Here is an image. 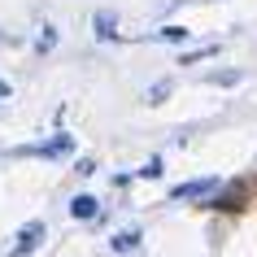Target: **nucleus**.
<instances>
[{"mask_svg": "<svg viewBox=\"0 0 257 257\" xmlns=\"http://www.w3.org/2000/svg\"><path fill=\"white\" fill-rule=\"evenodd\" d=\"M136 244H140V231H122V235H113V248H118V253L136 248Z\"/></svg>", "mask_w": 257, "mask_h": 257, "instance_id": "5", "label": "nucleus"}, {"mask_svg": "<svg viewBox=\"0 0 257 257\" xmlns=\"http://www.w3.org/2000/svg\"><path fill=\"white\" fill-rule=\"evenodd\" d=\"M96 35H100V40L113 35V18H109V14H96Z\"/></svg>", "mask_w": 257, "mask_h": 257, "instance_id": "6", "label": "nucleus"}, {"mask_svg": "<svg viewBox=\"0 0 257 257\" xmlns=\"http://www.w3.org/2000/svg\"><path fill=\"white\" fill-rule=\"evenodd\" d=\"M166 92H170V83H157V87H153V96H149V100H153V105H157V100H166Z\"/></svg>", "mask_w": 257, "mask_h": 257, "instance_id": "11", "label": "nucleus"}, {"mask_svg": "<svg viewBox=\"0 0 257 257\" xmlns=\"http://www.w3.org/2000/svg\"><path fill=\"white\" fill-rule=\"evenodd\" d=\"M66 149H70V136H57L53 144H44V149H35V153H40V157H61Z\"/></svg>", "mask_w": 257, "mask_h": 257, "instance_id": "4", "label": "nucleus"}, {"mask_svg": "<svg viewBox=\"0 0 257 257\" xmlns=\"http://www.w3.org/2000/svg\"><path fill=\"white\" fill-rule=\"evenodd\" d=\"M70 214L74 218H96V196H74L70 201Z\"/></svg>", "mask_w": 257, "mask_h": 257, "instance_id": "3", "label": "nucleus"}, {"mask_svg": "<svg viewBox=\"0 0 257 257\" xmlns=\"http://www.w3.org/2000/svg\"><path fill=\"white\" fill-rule=\"evenodd\" d=\"M44 240V222H27V227H22V240H18V248L9 257H22V253H31V248H35V244Z\"/></svg>", "mask_w": 257, "mask_h": 257, "instance_id": "2", "label": "nucleus"}, {"mask_svg": "<svg viewBox=\"0 0 257 257\" xmlns=\"http://www.w3.org/2000/svg\"><path fill=\"white\" fill-rule=\"evenodd\" d=\"M214 83H222V87H231V83H240V70H222V74H214Z\"/></svg>", "mask_w": 257, "mask_h": 257, "instance_id": "8", "label": "nucleus"}, {"mask_svg": "<svg viewBox=\"0 0 257 257\" xmlns=\"http://www.w3.org/2000/svg\"><path fill=\"white\" fill-rule=\"evenodd\" d=\"M157 175H162V162H157V157H153L149 166H140V179H157Z\"/></svg>", "mask_w": 257, "mask_h": 257, "instance_id": "7", "label": "nucleus"}, {"mask_svg": "<svg viewBox=\"0 0 257 257\" xmlns=\"http://www.w3.org/2000/svg\"><path fill=\"white\" fill-rule=\"evenodd\" d=\"M209 192H218V179H196V183H179L170 192V201H196V196H209Z\"/></svg>", "mask_w": 257, "mask_h": 257, "instance_id": "1", "label": "nucleus"}, {"mask_svg": "<svg viewBox=\"0 0 257 257\" xmlns=\"http://www.w3.org/2000/svg\"><path fill=\"white\" fill-rule=\"evenodd\" d=\"M53 44H57V35H53V31H44L40 40H35V48H40V53H48V48H53Z\"/></svg>", "mask_w": 257, "mask_h": 257, "instance_id": "9", "label": "nucleus"}, {"mask_svg": "<svg viewBox=\"0 0 257 257\" xmlns=\"http://www.w3.org/2000/svg\"><path fill=\"white\" fill-rule=\"evenodd\" d=\"M5 96H9V83H0V100H5Z\"/></svg>", "mask_w": 257, "mask_h": 257, "instance_id": "12", "label": "nucleus"}, {"mask_svg": "<svg viewBox=\"0 0 257 257\" xmlns=\"http://www.w3.org/2000/svg\"><path fill=\"white\" fill-rule=\"evenodd\" d=\"M183 35H188V31H183V27H166L162 35H157V40H183Z\"/></svg>", "mask_w": 257, "mask_h": 257, "instance_id": "10", "label": "nucleus"}]
</instances>
